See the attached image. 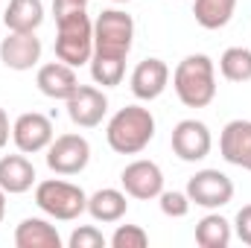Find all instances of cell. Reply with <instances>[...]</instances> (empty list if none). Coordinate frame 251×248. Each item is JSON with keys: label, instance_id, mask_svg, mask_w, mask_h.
<instances>
[{"label": "cell", "instance_id": "obj_5", "mask_svg": "<svg viewBox=\"0 0 251 248\" xmlns=\"http://www.w3.org/2000/svg\"><path fill=\"white\" fill-rule=\"evenodd\" d=\"M35 204L59 222H73L88 210V196L79 184H70L62 178H47L35 184Z\"/></svg>", "mask_w": 251, "mask_h": 248}, {"label": "cell", "instance_id": "obj_9", "mask_svg": "<svg viewBox=\"0 0 251 248\" xmlns=\"http://www.w3.org/2000/svg\"><path fill=\"white\" fill-rule=\"evenodd\" d=\"M120 184H123L126 196H131L137 201H149L164 193V173L155 161L137 158L120 173Z\"/></svg>", "mask_w": 251, "mask_h": 248}, {"label": "cell", "instance_id": "obj_19", "mask_svg": "<svg viewBox=\"0 0 251 248\" xmlns=\"http://www.w3.org/2000/svg\"><path fill=\"white\" fill-rule=\"evenodd\" d=\"M3 24L9 32H35L44 24V3L41 0H9L3 12Z\"/></svg>", "mask_w": 251, "mask_h": 248}, {"label": "cell", "instance_id": "obj_4", "mask_svg": "<svg viewBox=\"0 0 251 248\" xmlns=\"http://www.w3.org/2000/svg\"><path fill=\"white\" fill-rule=\"evenodd\" d=\"M134 44V18L123 9H102L94 21V56L126 59Z\"/></svg>", "mask_w": 251, "mask_h": 248}, {"label": "cell", "instance_id": "obj_15", "mask_svg": "<svg viewBox=\"0 0 251 248\" xmlns=\"http://www.w3.org/2000/svg\"><path fill=\"white\" fill-rule=\"evenodd\" d=\"M35 85L44 97L50 99H67L76 88H79V79H76V67L64 62H47L38 67V76H35Z\"/></svg>", "mask_w": 251, "mask_h": 248}, {"label": "cell", "instance_id": "obj_7", "mask_svg": "<svg viewBox=\"0 0 251 248\" xmlns=\"http://www.w3.org/2000/svg\"><path fill=\"white\" fill-rule=\"evenodd\" d=\"M190 201L196 207H204V210H219L225 204H231L234 198V181L219 173V170H199L196 175H190L187 190Z\"/></svg>", "mask_w": 251, "mask_h": 248}, {"label": "cell", "instance_id": "obj_27", "mask_svg": "<svg viewBox=\"0 0 251 248\" xmlns=\"http://www.w3.org/2000/svg\"><path fill=\"white\" fill-rule=\"evenodd\" d=\"M234 234L240 237V243L251 246V204H243L237 219H234Z\"/></svg>", "mask_w": 251, "mask_h": 248}, {"label": "cell", "instance_id": "obj_3", "mask_svg": "<svg viewBox=\"0 0 251 248\" xmlns=\"http://www.w3.org/2000/svg\"><path fill=\"white\" fill-rule=\"evenodd\" d=\"M94 56V21L85 9L56 18V59L70 67H82Z\"/></svg>", "mask_w": 251, "mask_h": 248}, {"label": "cell", "instance_id": "obj_18", "mask_svg": "<svg viewBox=\"0 0 251 248\" xmlns=\"http://www.w3.org/2000/svg\"><path fill=\"white\" fill-rule=\"evenodd\" d=\"M128 210L126 201V190H114V187H102L94 196H88V210L94 222H120Z\"/></svg>", "mask_w": 251, "mask_h": 248}, {"label": "cell", "instance_id": "obj_26", "mask_svg": "<svg viewBox=\"0 0 251 248\" xmlns=\"http://www.w3.org/2000/svg\"><path fill=\"white\" fill-rule=\"evenodd\" d=\"M67 246L70 248H105L108 246V240L102 237L100 228H94V225H82V228H76V231L70 234Z\"/></svg>", "mask_w": 251, "mask_h": 248}, {"label": "cell", "instance_id": "obj_24", "mask_svg": "<svg viewBox=\"0 0 251 248\" xmlns=\"http://www.w3.org/2000/svg\"><path fill=\"white\" fill-rule=\"evenodd\" d=\"M158 204H161V213L170 216V219H184L190 213V196L181 193V190H164L158 196Z\"/></svg>", "mask_w": 251, "mask_h": 248}, {"label": "cell", "instance_id": "obj_8", "mask_svg": "<svg viewBox=\"0 0 251 248\" xmlns=\"http://www.w3.org/2000/svg\"><path fill=\"white\" fill-rule=\"evenodd\" d=\"M53 137H56V131H53V120L47 114L26 111L12 123V140H15L18 152H24V155L44 152L53 143Z\"/></svg>", "mask_w": 251, "mask_h": 248}, {"label": "cell", "instance_id": "obj_25", "mask_svg": "<svg viewBox=\"0 0 251 248\" xmlns=\"http://www.w3.org/2000/svg\"><path fill=\"white\" fill-rule=\"evenodd\" d=\"M111 248H146L149 246V234L140 225H117V231L111 234Z\"/></svg>", "mask_w": 251, "mask_h": 248}, {"label": "cell", "instance_id": "obj_21", "mask_svg": "<svg viewBox=\"0 0 251 248\" xmlns=\"http://www.w3.org/2000/svg\"><path fill=\"white\" fill-rule=\"evenodd\" d=\"M237 0H196L193 3V15L196 24L201 29H222L228 26V21L234 18Z\"/></svg>", "mask_w": 251, "mask_h": 248}, {"label": "cell", "instance_id": "obj_14", "mask_svg": "<svg viewBox=\"0 0 251 248\" xmlns=\"http://www.w3.org/2000/svg\"><path fill=\"white\" fill-rule=\"evenodd\" d=\"M219 155L251 173V120H231L219 134Z\"/></svg>", "mask_w": 251, "mask_h": 248}, {"label": "cell", "instance_id": "obj_29", "mask_svg": "<svg viewBox=\"0 0 251 248\" xmlns=\"http://www.w3.org/2000/svg\"><path fill=\"white\" fill-rule=\"evenodd\" d=\"M9 134H12V128H9V117H6V111L0 108V149L9 143Z\"/></svg>", "mask_w": 251, "mask_h": 248}, {"label": "cell", "instance_id": "obj_11", "mask_svg": "<svg viewBox=\"0 0 251 248\" xmlns=\"http://www.w3.org/2000/svg\"><path fill=\"white\" fill-rule=\"evenodd\" d=\"M173 152L187 161V164H196V161H204L213 149V137H210V128L201 123V120H181L173 128Z\"/></svg>", "mask_w": 251, "mask_h": 248}, {"label": "cell", "instance_id": "obj_13", "mask_svg": "<svg viewBox=\"0 0 251 248\" xmlns=\"http://www.w3.org/2000/svg\"><path fill=\"white\" fill-rule=\"evenodd\" d=\"M167 85H170V67H167L164 59H155V56L152 59H143V62L131 70V79H128V88H131V94L140 102L158 99L167 91Z\"/></svg>", "mask_w": 251, "mask_h": 248}, {"label": "cell", "instance_id": "obj_17", "mask_svg": "<svg viewBox=\"0 0 251 248\" xmlns=\"http://www.w3.org/2000/svg\"><path fill=\"white\" fill-rule=\"evenodd\" d=\"M15 246L18 248H62V237L56 225H50L41 216H29L15 228Z\"/></svg>", "mask_w": 251, "mask_h": 248}, {"label": "cell", "instance_id": "obj_28", "mask_svg": "<svg viewBox=\"0 0 251 248\" xmlns=\"http://www.w3.org/2000/svg\"><path fill=\"white\" fill-rule=\"evenodd\" d=\"M91 0H53V15H67V12H76V9H85Z\"/></svg>", "mask_w": 251, "mask_h": 248}, {"label": "cell", "instance_id": "obj_12", "mask_svg": "<svg viewBox=\"0 0 251 248\" xmlns=\"http://www.w3.org/2000/svg\"><path fill=\"white\" fill-rule=\"evenodd\" d=\"M41 38L35 32H9L0 41V62L6 64L9 70H32L35 64L41 62Z\"/></svg>", "mask_w": 251, "mask_h": 248}, {"label": "cell", "instance_id": "obj_6", "mask_svg": "<svg viewBox=\"0 0 251 248\" xmlns=\"http://www.w3.org/2000/svg\"><path fill=\"white\" fill-rule=\"evenodd\" d=\"M88 164H91V143L76 131L53 137V143L47 146V167L56 175H79Z\"/></svg>", "mask_w": 251, "mask_h": 248}, {"label": "cell", "instance_id": "obj_1", "mask_svg": "<svg viewBox=\"0 0 251 248\" xmlns=\"http://www.w3.org/2000/svg\"><path fill=\"white\" fill-rule=\"evenodd\" d=\"M173 88L181 105L187 108H207L216 97V67L204 53H193L181 59L173 70Z\"/></svg>", "mask_w": 251, "mask_h": 248}, {"label": "cell", "instance_id": "obj_10", "mask_svg": "<svg viewBox=\"0 0 251 248\" xmlns=\"http://www.w3.org/2000/svg\"><path fill=\"white\" fill-rule=\"evenodd\" d=\"M67 117L70 123L79 125V128H94V125L102 123V117L108 114V97L94 88V85H79L67 99Z\"/></svg>", "mask_w": 251, "mask_h": 248}, {"label": "cell", "instance_id": "obj_22", "mask_svg": "<svg viewBox=\"0 0 251 248\" xmlns=\"http://www.w3.org/2000/svg\"><path fill=\"white\" fill-rule=\"evenodd\" d=\"M219 70L228 82H251V50L249 47H228L219 59Z\"/></svg>", "mask_w": 251, "mask_h": 248}, {"label": "cell", "instance_id": "obj_31", "mask_svg": "<svg viewBox=\"0 0 251 248\" xmlns=\"http://www.w3.org/2000/svg\"><path fill=\"white\" fill-rule=\"evenodd\" d=\"M114 3H128V0H114Z\"/></svg>", "mask_w": 251, "mask_h": 248}, {"label": "cell", "instance_id": "obj_30", "mask_svg": "<svg viewBox=\"0 0 251 248\" xmlns=\"http://www.w3.org/2000/svg\"><path fill=\"white\" fill-rule=\"evenodd\" d=\"M6 196H9V193L0 187V222H3V216H6Z\"/></svg>", "mask_w": 251, "mask_h": 248}, {"label": "cell", "instance_id": "obj_2", "mask_svg": "<svg viewBox=\"0 0 251 248\" xmlns=\"http://www.w3.org/2000/svg\"><path fill=\"white\" fill-rule=\"evenodd\" d=\"M152 137L155 117L143 105H126L105 125V140L117 155H140L152 143Z\"/></svg>", "mask_w": 251, "mask_h": 248}, {"label": "cell", "instance_id": "obj_20", "mask_svg": "<svg viewBox=\"0 0 251 248\" xmlns=\"http://www.w3.org/2000/svg\"><path fill=\"white\" fill-rule=\"evenodd\" d=\"M234 240V225L219 216V213H207L196 222V243L201 248H228Z\"/></svg>", "mask_w": 251, "mask_h": 248}, {"label": "cell", "instance_id": "obj_23", "mask_svg": "<svg viewBox=\"0 0 251 248\" xmlns=\"http://www.w3.org/2000/svg\"><path fill=\"white\" fill-rule=\"evenodd\" d=\"M91 79L102 88H114L120 85L126 76V59H102V56H91Z\"/></svg>", "mask_w": 251, "mask_h": 248}, {"label": "cell", "instance_id": "obj_16", "mask_svg": "<svg viewBox=\"0 0 251 248\" xmlns=\"http://www.w3.org/2000/svg\"><path fill=\"white\" fill-rule=\"evenodd\" d=\"M32 184H35V167L24 152L0 158V187L9 196H21V193L32 190Z\"/></svg>", "mask_w": 251, "mask_h": 248}]
</instances>
